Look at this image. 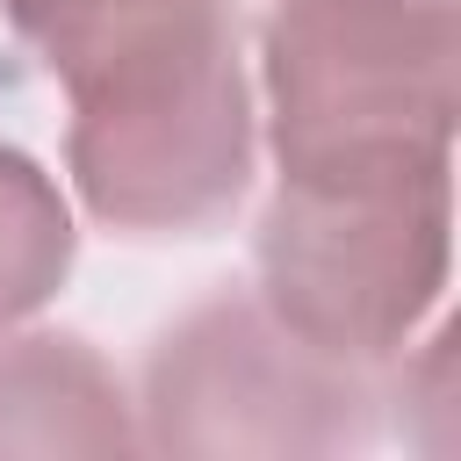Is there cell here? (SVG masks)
Returning a JSON list of instances; mask_svg holds the SVG:
<instances>
[{
    "mask_svg": "<svg viewBox=\"0 0 461 461\" xmlns=\"http://www.w3.org/2000/svg\"><path fill=\"white\" fill-rule=\"evenodd\" d=\"M65 86V180L101 230L209 238L252 187L259 101L238 0H187L108 43Z\"/></svg>",
    "mask_w": 461,
    "mask_h": 461,
    "instance_id": "1",
    "label": "cell"
},
{
    "mask_svg": "<svg viewBox=\"0 0 461 461\" xmlns=\"http://www.w3.org/2000/svg\"><path fill=\"white\" fill-rule=\"evenodd\" d=\"M252 101L274 180L454 166L461 0H267Z\"/></svg>",
    "mask_w": 461,
    "mask_h": 461,
    "instance_id": "2",
    "label": "cell"
},
{
    "mask_svg": "<svg viewBox=\"0 0 461 461\" xmlns=\"http://www.w3.org/2000/svg\"><path fill=\"white\" fill-rule=\"evenodd\" d=\"M454 267V166L274 180L252 230V295L317 353L389 367Z\"/></svg>",
    "mask_w": 461,
    "mask_h": 461,
    "instance_id": "3",
    "label": "cell"
},
{
    "mask_svg": "<svg viewBox=\"0 0 461 461\" xmlns=\"http://www.w3.org/2000/svg\"><path fill=\"white\" fill-rule=\"evenodd\" d=\"M375 367L295 339L252 288L187 303L144 353L137 447L151 454H353L375 439Z\"/></svg>",
    "mask_w": 461,
    "mask_h": 461,
    "instance_id": "4",
    "label": "cell"
},
{
    "mask_svg": "<svg viewBox=\"0 0 461 461\" xmlns=\"http://www.w3.org/2000/svg\"><path fill=\"white\" fill-rule=\"evenodd\" d=\"M137 396L79 331H0V454H130Z\"/></svg>",
    "mask_w": 461,
    "mask_h": 461,
    "instance_id": "5",
    "label": "cell"
},
{
    "mask_svg": "<svg viewBox=\"0 0 461 461\" xmlns=\"http://www.w3.org/2000/svg\"><path fill=\"white\" fill-rule=\"evenodd\" d=\"M79 259V216L58 173H43L22 144H0V331L29 324Z\"/></svg>",
    "mask_w": 461,
    "mask_h": 461,
    "instance_id": "6",
    "label": "cell"
},
{
    "mask_svg": "<svg viewBox=\"0 0 461 461\" xmlns=\"http://www.w3.org/2000/svg\"><path fill=\"white\" fill-rule=\"evenodd\" d=\"M173 7H180V0H0L7 29L43 58L50 79H65V72L86 65L94 50L137 36L144 22L173 14Z\"/></svg>",
    "mask_w": 461,
    "mask_h": 461,
    "instance_id": "7",
    "label": "cell"
}]
</instances>
